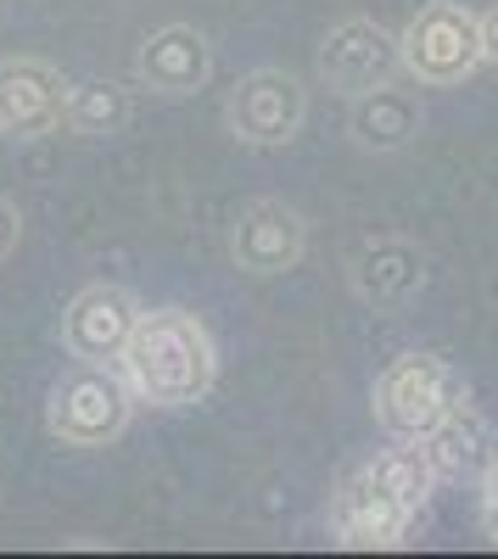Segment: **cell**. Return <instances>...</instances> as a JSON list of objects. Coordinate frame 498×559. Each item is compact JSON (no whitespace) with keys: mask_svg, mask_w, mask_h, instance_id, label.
Instances as JSON below:
<instances>
[{"mask_svg":"<svg viewBox=\"0 0 498 559\" xmlns=\"http://www.w3.org/2000/svg\"><path fill=\"white\" fill-rule=\"evenodd\" d=\"M398 57L420 84H460L482 62L476 12L454 7V0H431V7H420L415 23L403 28Z\"/></svg>","mask_w":498,"mask_h":559,"instance_id":"277c9868","label":"cell"},{"mask_svg":"<svg viewBox=\"0 0 498 559\" xmlns=\"http://www.w3.org/2000/svg\"><path fill=\"white\" fill-rule=\"evenodd\" d=\"M415 448L426 453V464H431L437 481H454V476L482 471V464H487V419H482L471 403H460L448 419H437V426H431Z\"/></svg>","mask_w":498,"mask_h":559,"instance_id":"7c38bea8","label":"cell"},{"mask_svg":"<svg viewBox=\"0 0 498 559\" xmlns=\"http://www.w3.org/2000/svg\"><path fill=\"white\" fill-rule=\"evenodd\" d=\"M134 319H141V308L123 286H90L62 313V342L79 364H118Z\"/></svg>","mask_w":498,"mask_h":559,"instance_id":"ba28073f","label":"cell"},{"mask_svg":"<svg viewBox=\"0 0 498 559\" xmlns=\"http://www.w3.org/2000/svg\"><path fill=\"white\" fill-rule=\"evenodd\" d=\"M303 118H308V90L281 68L247 73L230 90V102H224V123H230V134H241L247 146H286L303 129Z\"/></svg>","mask_w":498,"mask_h":559,"instance_id":"5b68a950","label":"cell"},{"mask_svg":"<svg viewBox=\"0 0 498 559\" xmlns=\"http://www.w3.org/2000/svg\"><path fill=\"white\" fill-rule=\"evenodd\" d=\"M112 369L134 392V403L186 408V403L208 397L218 353H213V336L202 319H191L186 308H157V313L134 319V331H129Z\"/></svg>","mask_w":498,"mask_h":559,"instance_id":"6da1fadb","label":"cell"},{"mask_svg":"<svg viewBox=\"0 0 498 559\" xmlns=\"http://www.w3.org/2000/svg\"><path fill=\"white\" fill-rule=\"evenodd\" d=\"M482 526H487V537L498 543V453L482 464Z\"/></svg>","mask_w":498,"mask_h":559,"instance_id":"9a60e30c","label":"cell"},{"mask_svg":"<svg viewBox=\"0 0 498 559\" xmlns=\"http://www.w3.org/2000/svg\"><path fill=\"white\" fill-rule=\"evenodd\" d=\"M398 68H403L398 39H392L381 23H370V17L336 23V28L325 34V45H320V79H325L331 90H347V96L387 84Z\"/></svg>","mask_w":498,"mask_h":559,"instance_id":"52a82bcc","label":"cell"},{"mask_svg":"<svg viewBox=\"0 0 498 559\" xmlns=\"http://www.w3.org/2000/svg\"><path fill=\"white\" fill-rule=\"evenodd\" d=\"M17 236H23V218H17V207H12L7 197H0V258L17 247Z\"/></svg>","mask_w":498,"mask_h":559,"instance_id":"e0dca14e","label":"cell"},{"mask_svg":"<svg viewBox=\"0 0 498 559\" xmlns=\"http://www.w3.org/2000/svg\"><path fill=\"white\" fill-rule=\"evenodd\" d=\"M476 34H482V62H498V0L476 12Z\"/></svg>","mask_w":498,"mask_h":559,"instance_id":"2e32d148","label":"cell"},{"mask_svg":"<svg viewBox=\"0 0 498 559\" xmlns=\"http://www.w3.org/2000/svg\"><path fill=\"white\" fill-rule=\"evenodd\" d=\"M347 129H353V140L365 152H398V146H410V140L420 134V107H415L410 90H392V79H387V84L358 90L353 96Z\"/></svg>","mask_w":498,"mask_h":559,"instance_id":"8fae6325","label":"cell"},{"mask_svg":"<svg viewBox=\"0 0 498 559\" xmlns=\"http://www.w3.org/2000/svg\"><path fill=\"white\" fill-rule=\"evenodd\" d=\"M303 218L286 207V202H252L241 218H236V236H230V252L241 269L252 274H286L303 263Z\"/></svg>","mask_w":498,"mask_h":559,"instance_id":"9c48e42d","label":"cell"},{"mask_svg":"<svg viewBox=\"0 0 498 559\" xmlns=\"http://www.w3.org/2000/svg\"><path fill=\"white\" fill-rule=\"evenodd\" d=\"M353 286L365 302H410L420 286H426V269H420V252L403 247V241H381L358 258L353 269Z\"/></svg>","mask_w":498,"mask_h":559,"instance_id":"4fadbf2b","label":"cell"},{"mask_svg":"<svg viewBox=\"0 0 498 559\" xmlns=\"http://www.w3.org/2000/svg\"><path fill=\"white\" fill-rule=\"evenodd\" d=\"M129 118H134V90H129V84L90 79V84H73V90H68L62 123L79 129V134H118Z\"/></svg>","mask_w":498,"mask_h":559,"instance_id":"5bb4252c","label":"cell"},{"mask_svg":"<svg viewBox=\"0 0 498 559\" xmlns=\"http://www.w3.org/2000/svg\"><path fill=\"white\" fill-rule=\"evenodd\" d=\"M460 403H471L460 369H448L442 358H426V353L398 358L376 381V419L398 442H420L437 419H448Z\"/></svg>","mask_w":498,"mask_h":559,"instance_id":"7a4b0ae2","label":"cell"},{"mask_svg":"<svg viewBox=\"0 0 498 559\" xmlns=\"http://www.w3.org/2000/svg\"><path fill=\"white\" fill-rule=\"evenodd\" d=\"M134 414V392L123 386V376L112 364H84L51 392V437L73 442V448H102L112 442Z\"/></svg>","mask_w":498,"mask_h":559,"instance_id":"3957f363","label":"cell"},{"mask_svg":"<svg viewBox=\"0 0 498 559\" xmlns=\"http://www.w3.org/2000/svg\"><path fill=\"white\" fill-rule=\"evenodd\" d=\"M208 73H213V45L186 23L157 28L141 45V79L152 90H163V96H191V90L208 84Z\"/></svg>","mask_w":498,"mask_h":559,"instance_id":"30bf717a","label":"cell"},{"mask_svg":"<svg viewBox=\"0 0 498 559\" xmlns=\"http://www.w3.org/2000/svg\"><path fill=\"white\" fill-rule=\"evenodd\" d=\"M68 79L51 62H0V134L7 140H34V134H51L68 112Z\"/></svg>","mask_w":498,"mask_h":559,"instance_id":"8992f818","label":"cell"}]
</instances>
